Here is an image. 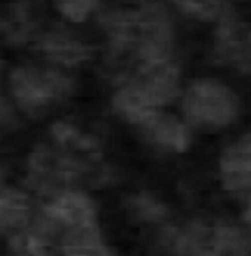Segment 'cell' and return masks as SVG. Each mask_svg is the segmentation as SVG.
<instances>
[{
  "label": "cell",
  "instance_id": "e0dca14e",
  "mask_svg": "<svg viewBox=\"0 0 251 256\" xmlns=\"http://www.w3.org/2000/svg\"><path fill=\"white\" fill-rule=\"evenodd\" d=\"M246 221H247L249 228H250V243H251V199H250V204H249V208H247V210H246Z\"/></svg>",
  "mask_w": 251,
  "mask_h": 256
},
{
  "label": "cell",
  "instance_id": "7a4b0ae2",
  "mask_svg": "<svg viewBox=\"0 0 251 256\" xmlns=\"http://www.w3.org/2000/svg\"><path fill=\"white\" fill-rule=\"evenodd\" d=\"M182 110L185 118L197 127L224 128L237 121L241 104L224 82L204 78L194 81L185 90Z\"/></svg>",
  "mask_w": 251,
  "mask_h": 256
},
{
  "label": "cell",
  "instance_id": "ba28073f",
  "mask_svg": "<svg viewBox=\"0 0 251 256\" xmlns=\"http://www.w3.org/2000/svg\"><path fill=\"white\" fill-rule=\"evenodd\" d=\"M31 202L24 192L9 188L0 193V232L9 236L24 234L31 222Z\"/></svg>",
  "mask_w": 251,
  "mask_h": 256
},
{
  "label": "cell",
  "instance_id": "8fae6325",
  "mask_svg": "<svg viewBox=\"0 0 251 256\" xmlns=\"http://www.w3.org/2000/svg\"><path fill=\"white\" fill-rule=\"evenodd\" d=\"M40 50L49 59L63 64L76 65L91 58V48L63 36H49L40 43Z\"/></svg>",
  "mask_w": 251,
  "mask_h": 256
},
{
  "label": "cell",
  "instance_id": "3957f363",
  "mask_svg": "<svg viewBox=\"0 0 251 256\" xmlns=\"http://www.w3.org/2000/svg\"><path fill=\"white\" fill-rule=\"evenodd\" d=\"M43 226L51 234L65 232L96 224V208L93 200L79 190H63L43 208ZM63 232V234H65Z\"/></svg>",
  "mask_w": 251,
  "mask_h": 256
},
{
  "label": "cell",
  "instance_id": "52a82bcc",
  "mask_svg": "<svg viewBox=\"0 0 251 256\" xmlns=\"http://www.w3.org/2000/svg\"><path fill=\"white\" fill-rule=\"evenodd\" d=\"M146 140L157 149L182 154L191 144V132L188 127L178 118L157 112L140 126Z\"/></svg>",
  "mask_w": 251,
  "mask_h": 256
},
{
  "label": "cell",
  "instance_id": "4fadbf2b",
  "mask_svg": "<svg viewBox=\"0 0 251 256\" xmlns=\"http://www.w3.org/2000/svg\"><path fill=\"white\" fill-rule=\"evenodd\" d=\"M129 212L143 222L157 224L162 222L166 215L168 209L163 202H160L156 196H153L149 192H140L134 194L128 202Z\"/></svg>",
  "mask_w": 251,
  "mask_h": 256
},
{
  "label": "cell",
  "instance_id": "9c48e42d",
  "mask_svg": "<svg viewBox=\"0 0 251 256\" xmlns=\"http://www.w3.org/2000/svg\"><path fill=\"white\" fill-rule=\"evenodd\" d=\"M112 104L121 118L138 127L160 110L132 81H128L115 93Z\"/></svg>",
  "mask_w": 251,
  "mask_h": 256
},
{
  "label": "cell",
  "instance_id": "277c9868",
  "mask_svg": "<svg viewBox=\"0 0 251 256\" xmlns=\"http://www.w3.org/2000/svg\"><path fill=\"white\" fill-rule=\"evenodd\" d=\"M218 62L251 76V26L228 14L219 21L215 40Z\"/></svg>",
  "mask_w": 251,
  "mask_h": 256
},
{
  "label": "cell",
  "instance_id": "ac0fdd59",
  "mask_svg": "<svg viewBox=\"0 0 251 256\" xmlns=\"http://www.w3.org/2000/svg\"><path fill=\"white\" fill-rule=\"evenodd\" d=\"M0 68H1V59H0Z\"/></svg>",
  "mask_w": 251,
  "mask_h": 256
},
{
  "label": "cell",
  "instance_id": "5bb4252c",
  "mask_svg": "<svg viewBox=\"0 0 251 256\" xmlns=\"http://www.w3.org/2000/svg\"><path fill=\"white\" fill-rule=\"evenodd\" d=\"M187 15L200 21H221L229 12L228 0H172Z\"/></svg>",
  "mask_w": 251,
  "mask_h": 256
},
{
  "label": "cell",
  "instance_id": "7c38bea8",
  "mask_svg": "<svg viewBox=\"0 0 251 256\" xmlns=\"http://www.w3.org/2000/svg\"><path fill=\"white\" fill-rule=\"evenodd\" d=\"M210 248L218 256H246L250 238L235 226H216L209 236Z\"/></svg>",
  "mask_w": 251,
  "mask_h": 256
},
{
  "label": "cell",
  "instance_id": "2e32d148",
  "mask_svg": "<svg viewBox=\"0 0 251 256\" xmlns=\"http://www.w3.org/2000/svg\"><path fill=\"white\" fill-rule=\"evenodd\" d=\"M16 124V116L12 104L0 98V136L13 130Z\"/></svg>",
  "mask_w": 251,
  "mask_h": 256
},
{
  "label": "cell",
  "instance_id": "30bf717a",
  "mask_svg": "<svg viewBox=\"0 0 251 256\" xmlns=\"http://www.w3.org/2000/svg\"><path fill=\"white\" fill-rule=\"evenodd\" d=\"M60 246L63 256H113L104 244L97 224L65 232Z\"/></svg>",
  "mask_w": 251,
  "mask_h": 256
},
{
  "label": "cell",
  "instance_id": "9a60e30c",
  "mask_svg": "<svg viewBox=\"0 0 251 256\" xmlns=\"http://www.w3.org/2000/svg\"><path fill=\"white\" fill-rule=\"evenodd\" d=\"M60 15L71 22H84L97 8L99 0H53Z\"/></svg>",
  "mask_w": 251,
  "mask_h": 256
},
{
  "label": "cell",
  "instance_id": "8992f818",
  "mask_svg": "<svg viewBox=\"0 0 251 256\" xmlns=\"http://www.w3.org/2000/svg\"><path fill=\"white\" fill-rule=\"evenodd\" d=\"M219 177L226 190H251V131L228 144L219 158Z\"/></svg>",
  "mask_w": 251,
  "mask_h": 256
},
{
  "label": "cell",
  "instance_id": "6da1fadb",
  "mask_svg": "<svg viewBox=\"0 0 251 256\" xmlns=\"http://www.w3.org/2000/svg\"><path fill=\"white\" fill-rule=\"evenodd\" d=\"M10 92L24 112L38 116L71 96L72 81L59 71L25 65L12 71Z\"/></svg>",
  "mask_w": 251,
  "mask_h": 256
},
{
  "label": "cell",
  "instance_id": "5b68a950",
  "mask_svg": "<svg viewBox=\"0 0 251 256\" xmlns=\"http://www.w3.org/2000/svg\"><path fill=\"white\" fill-rule=\"evenodd\" d=\"M129 81L137 84L157 109L174 102L179 93V71L174 59L141 64Z\"/></svg>",
  "mask_w": 251,
  "mask_h": 256
}]
</instances>
